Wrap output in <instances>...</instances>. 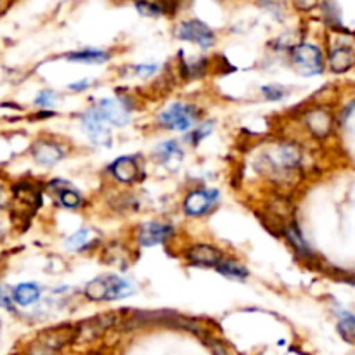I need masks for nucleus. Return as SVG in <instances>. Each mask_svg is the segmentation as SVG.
Wrapping results in <instances>:
<instances>
[{
    "label": "nucleus",
    "mask_w": 355,
    "mask_h": 355,
    "mask_svg": "<svg viewBox=\"0 0 355 355\" xmlns=\"http://www.w3.org/2000/svg\"><path fill=\"white\" fill-rule=\"evenodd\" d=\"M134 293V288L128 281L118 276H104L90 281L85 288L87 298L94 302L121 300Z\"/></svg>",
    "instance_id": "obj_1"
},
{
    "label": "nucleus",
    "mask_w": 355,
    "mask_h": 355,
    "mask_svg": "<svg viewBox=\"0 0 355 355\" xmlns=\"http://www.w3.org/2000/svg\"><path fill=\"white\" fill-rule=\"evenodd\" d=\"M291 59L297 66L298 73L304 76L321 75L324 71V58L321 49L311 44H298L291 51Z\"/></svg>",
    "instance_id": "obj_2"
},
{
    "label": "nucleus",
    "mask_w": 355,
    "mask_h": 355,
    "mask_svg": "<svg viewBox=\"0 0 355 355\" xmlns=\"http://www.w3.org/2000/svg\"><path fill=\"white\" fill-rule=\"evenodd\" d=\"M194 120H196V111H194V107L182 103L172 104L165 111H162L158 116V121L162 127L179 132L189 130L194 125Z\"/></svg>",
    "instance_id": "obj_3"
},
{
    "label": "nucleus",
    "mask_w": 355,
    "mask_h": 355,
    "mask_svg": "<svg viewBox=\"0 0 355 355\" xmlns=\"http://www.w3.org/2000/svg\"><path fill=\"white\" fill-rule=\"evenodd\" d=\"M73 333L69 328H58L44 331L37 338V342L30 347L28 355H54L61 347L71 340Z\"/></svg>",
    "instance_id": "obj_4"
},
{
    "label": "nucleus",
    "mask_w": 355,
    "mask_h": 355,
    "mask_svg": "<svg viewBox=\"0 0 355 355\" xmlns=\"http://www.w3.org/2000/svg\"><path fill=\"white\" fill-rule=\"evenodd\" d=\"M175 37L180 40L193 42L203 49H210L215 44V33L201 21H182L179 26L175 28Z\"/></svg>",
    "instance_id": "obj_5"
},
{
    "label": "nucleus",
    "mask_w": 355,
    "mask_h": 355,
    "mask_svg": "<svg viewBox=\"0 0 355 355\" xmlns=\"http://www.w3.org/2000/svg\"><path fill=\"white\" fill-rule=\"evenodd\" d=\"M92 110L96 111L101 120L114 125V127H125L130 121V110L120 99H103Z\"/></svg>",
    "instance_id": "obj_6"
},
{
    "label": "nucleus",
    "mask_w": 355,
    "mask_h": 355,
    "mask_svg": "<svg viewBox=\"0 0 355 355\" xmlns=\"http://www.w3.org/2000/svg\"><path fill=\"white\" fill-rule=\"evenodd\" d=\"M217 200H218V191H210V189L193 191V193L187 194L186 201H184V210H186L187 215L200 217V215H205L207 211H210Z\"/></svg>",
    "instance_id": "obj_7"
},
{
    "label": "nucleus",
    "mask_w": 355,
    "mask_h": 355,
    "mask_svg": "<svg viewBox=\"0 0 355 355\" xmlns=\"http://www.w3.org/2000/svg\"><path fill=\"white\" fill-rule=\"evenodd\" d=\"M173 234L172 225L165 224V222H149V224H144L139 231L137 239L141 243V246L144 248H149V246H156L159 243L166 241L170 236Z\"/></svg>",
    "instance_id": "obj_8"
},
{
    "label": "nucleus",
    "mask_w": 355,
    "mask_h": 355,
    "mask_svg": "<svg viewBox=\"0 0 355 355\" xmlns=\"http://www.w3.org/2000/svg\"><path fill=\"white\" fill-rule=\"evenodd\" d=\"M82 123H83V130H85V134L89 135V139L94 142V144L103 146L110 141V130H107L104 121L97 116L94 110H89L85 114H83Z\"/></svg>",
    "instance_id": "obj_9"
},
{
    "label": "nucleus",
    "mask_w": 355,
    "mask_h": 355,
    "mask_svg": "<svg viewBox=\"0 0 355 355\" xmlns=\"http://www.w3.org/2000/svg\"><path fill=\"white\" fill-rule=\"evenodd\" d=\"M64 149L52 141H38L33 146V158L40 165H54L59 159L64 158Z\"/></svg>",
    "instance_id": "obj_10"
},
{
    "label": "nucleus",
    "mask_w": 355,
    "mask_h": 355,
    "mask_svg": "<svg viewBox=\"0 0 355 355\" xmlns=\"http://www.w3.org/2000/svg\"><path fill=\"white\" fill-rule=\"evenodd\" d=\"M187 260L193 262L194 266L217 267L222 260V253L217 248H214V246L198 245L187 252Z\"/></svg>",
    "instance_id": "obj_11"
},
{
    "label": "nucleus",
    "mask_w": 355,
    "mask_h": 355,
    "mask_svg": "<svg viewBox=\"0 0 355 355\" xmlns=\"http://www.w3.org/2000/svg\"><path fill=\"white\" fill-rule=\"evenodd\" d=\"M305 123L318 139H324L331 132V114L326 110H312L305 116Z\"/></svg>",
    "instance_id": "obj_12"
},
{
    "label": "nucleus",
    "mask_w": 355,
    "mask_h": 355,
    "mask_svg": "<svg viewBox=\"0 0 355 355\" xmlns=\"http://www.w3.org/2000/svg\"><path fill=\"white\" fill-rule=\"evenodd\" d=\"M111 172H113L114 179L120 180V182H134V180H137L139 175L137 162L134 158H130V156L118 158L111 165Z\"/></svg>",
    "instance_id": "obj_13"
},
{
    "label": "nucleus",
    "mask_w": 355,
    "mask_h": 355,
    "mask_svg": "<svg viewBox=\"0 0 355 355\" xmlns=\"http://www.w3.org/2000/svg\"><path fill=\"white\" fill-rule=\"evenodd\" d=\"M329 66L333 71L343 73L354 66V51L350 45H340V47L333 49L331 55H329Z\"/></svg>",
    "instance_id": "obj_14"
},
{
    "label": "nucleus",
    "mask_w": 355,
    "mask_h": 355,
    "mask_svg": "<svg viewBox=\"0 0 355 355\" xmlns=\"http://www.w3.org/2000/svg\"><path fill=\"white\" fill-rule=\"evenodd\" d=\"M12 298L17 305H23V307H26V305L33 304V302H37L38 298H40V288L33 283L19 284V286L14 288Z\"/></svg>",
    "instance_id": "obj_15"
},
{
    "label": "nucleus",
    "mask_w": 355,
    "mask_h": 355,
    "mask_svg": "<svg viewBox=\"0 0 355 355\" xmlns=\"http://www.w3.org/2000/svg\"><path fill=\"white\" fill-rule=\"evenodd\" d=\"M277 155H279V163L283 168L291 170L300 165L302 153L293 144H283L279 148V151H277Z\"/></svg>",
    "instance_id": "obj_16"
},
{
    "label": "nucleus",
    "mask_w": 355,
    "mask_h": 355,
    "mask_svg": "<svg viewBox=\"0 0 355 355\" xmlns=\"http://www.w3.org/2000/svg\"><path fill=\"white\" fill-rule=\"evenodd\" d=\"M96 238L97 236L94 231H90V229H82V231L75 232L71 238H68L66 245H68V248L73 250V252H82V250L89 248Z\"/></svg>",
    "instance_id": "obj_17"
},
{
    "label": "nucleus",
    "mask_w": 355,
    "mask_h": 355,
    "mask_svg": "<svg viewBox=\"0 0 355 355\" xmlns=\"http://www.w3.org/2000/svg\"><path fill=\"white\" fill-rule=\"evenodd\" d=\"M66 58H68L69 61L89 62V64H101V62H104L110 59V54H107V52H103V51H96V49H89V51L73 52V54H68Z\"/></svg>",
    "instance_id": "obj_18"
},
{
    "label": "nucleus",
    "mask_w": 355,
    "mask_h": 355,
    "mask_svg": "<svg viewBox=\"0 0 355 355\" xmlns=\"http://www.w3.org/2000/svg\"><path fill=\"white\" fill-rule=\"evenodd\" d=\"M215 269H217L222 276L231 277V279L245 281L246 276H248V270H246L245 266H241V263L238 262H231V260H227V262H220Z\"/></svg>",
    "instance_id": "obj_19"
},
{
    "label": "nucleus",
    "mask_w": 355,
    "mask_h": 355,
    "mask_svg": "<svg viewBox=\"0 0 355 355\" xmlns=\"http://www.w3.org/2000/svg\"><path fill=\"white\" fill-rule=\"evenodd\" d=\"M155 155L162 163H168L172 162L175 156H180V148L175 141H166V142H162V144L156 148Z\"/></svg>",
    "instance_id": "obj_20"
},
{
    "label": "nucleus",
    "mask_w": 355,
    "mask_h": 355,
    "mask_svg": "<svg viewBox=\"0 0 355 355\" xmlns=\"http://www.w3.org/2000/svg\"><path fill=\"white\" fill-rule=\"evenodd\" d=\"M340 335L347 340V342H354L355 335V318L352 312H342L340 314V322H338Z\"/></svg>",
    "instance_id": "obj_21"
},
{
    "label": "nucleus",
    "mask_w": 355,
    "mask_h": 355,
    "mask_svg": "<svg viewBox=\"0 0 355 355\" xmlns=\"http://www.w3.org/2000/svg\"><path fill=\"white\" fill-rule=\"evenodd\" d=\"M286 236H288V239H290V241H291V245H293L295 248H297V252L300 253V255H304V257H311L312 255L311 248H309L307 243L304 241V238H302V234H300V232H298L297 227L286 229Z\"/></svg>",
    "instance_id": "obj_22"
},
{
    "label": "nucleus",
    "mask_w": 355,
    "mask_h": 355,
    "mask_svg": "<svg viewBox=\"0 0 355 355\" xmlns=\"http://www.w3.org/2000/svg\"><path fill=\"white\" fill-rule=\"evenodd\" d=\"M59 196H61V203L64 205L66 208H69V210H75V208H78L80 201H82L80 194L73 189H61Z\"/></svg>",
    "instance_id": "obj_23"
},
{
    "label": "nucleus",
    "mask_w": 355,
    "mask_h": 355,
    "mask_svg": "<svg viewBox=\"0 0 355 355\" xmlns=\"http://www.w3.org/2000/svg\"><path fill=\"white\" fill-rule=\"evenodd\" d=\"M135 7H137V10L142 14V16L156 17V16H162V14L165 12L163 6H159V3H153V2H139L135 3Z\"/></svg>",
    "instance_id": "obj_24"
},
{
    "label": "nucleus",
    "mask_w": 355,
    "mask_h": 355,
    "mask_svg": "<svg viewBox=\"0 0 355 355\" xmlns=\"http://www.w3.org/2000/svg\"><path fill=\"white\" fill-rule=\"evenodd\" d=\"M262 92H263V96H266L269 101H281L283 97H286V94H288L284 87L274 85V83H272V85L262 87Z\"/></svg>",
    "instance_id": "obj_25"
},
{
    "label": "nucleus",
    "mask_w": 355,
    "mask_h": 355,
    "mask_svg": "<svg viewBox=\"0 0 355 355\" xmlns=\"http://www.w3.org/2000/svg\"><path fill=\"white\" fill-rule=\"evenodd\" d=\"M35 104L42 107H52L55 104V94L52 90H44V92L38 94V97L35 99Z\"/></svg>",
    "instance_id": "obj_26"
},
{
    "label": "nucleus",
    "mask_w": 355,
    "mask_h": 355,
    "mask_svg": "<svg viewBox=\"0 0 355 355\" xmlns=\"http://www.w3.org/2000/svg\"><path fill=\"white\" fill-rule=\"evenodd\" d=\"M211 128H214V123H211V121H208V123L201 125V127L198 128V130H194L193 134H191V139H193L194 144H196V142H200L201 139L207 137V135L211 132Z\"/></svg>",
    "instance_id": "obj_27"
},
{
    "label": "nucleus",
    "mask_w": 355,
    "mask_h": 355,
    "mask_svg": "<svg viewBox=\"0 0 355 355\" xmlns=\"http://www.w3.org/2000/svg\"><path fill=\"white\" fill-rule=\"evenodd\" d=\"M134 69H135V75L146 78V76L155 75V73L158 71V66H156V64H141V66H135Z\"/></svg>",
    "instance_id": "obj_28"
},
{
    "label": "nucleus",
    "mask_w": 355,
    "mask_h": 355,
    "mask_svg": "<svg viewBox=\"0 0 355 355\" xmlns=\"http://www.w3.org/2000/svg\"><path fill=\"white\" fill-rule=\"evenodd\" d=\"M0 305H2L3 309H7V311L14 312V304H12V298H10L9 291L6 290L3 286H0Z\"/></svg>",
    "instance_id": "obj_29"
},
{
    "label": "nucleus",
    "mask_w": 355,
    "mask_h": 355,
    "mask_svg": "<svg viewBox=\"0 0 355 355\" xmlns=\"http://www.w3.org/2000/svg\"><path fill=\"white\" fill-rule=\"evenodd\" d=\"M87 87H90L89 80H82V82L71 83V85H69V89H71V90H83V89H87Z\"/></svg>",
    "instance_id": "obj_30"
},
{
    "label": "nucleus",
    "mask_w": 355,
    "mask_h": 355,
    "mask_svg": "<svg viewBox=\"0 0 355 355\" xmlns=\"http://www.w3.org/2000/svg\"><path fill=\"white\" fill-rule=\"evenodd\" d=\"M6 191H3V187L0 186V207H3L6 205Z\"/></svg>",
    "instance_id": "obj_31"
}]
</instances>
